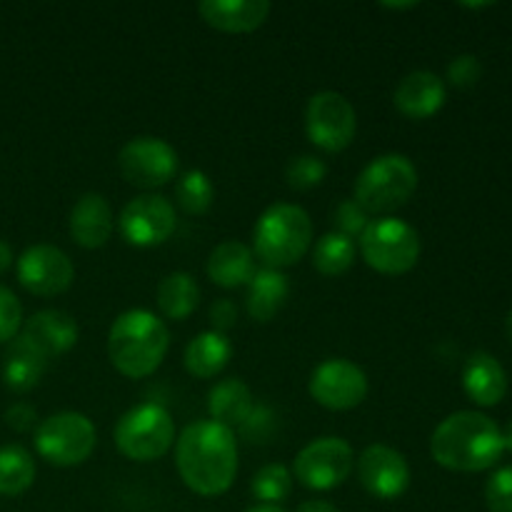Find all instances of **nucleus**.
Segmentation results:
<instances>
[{
    "instance_id": "35",
    "label": "nucleus",
    "mask_w": 512,
    "mask_h": 512,
    "mask_svg": "<svg viewBox=\"0 0 512 512\" xmlns=\"http://www.w3.org/2000/svg\"><path fill=\"white\" fill-rule=\"evenodd\" d=\"M483 78V63L478 60V55L463 53L458 58L450 60L448 65V80L450 85L460 90H468L478 85V80Z\"/></svg>"
},
{
    "instance_id": "39",
    "label": "nucleus",
    "mask_w": 512,
    "mask_h": 512,
    "mask_svg": "<svg viewBox=\"0 0 512 512\" xmlns=\"http://www.w3.org/2000/svg\"><path fill=\"white\" fill-rule=\"evenodd\" d=\"M10 265H13V250H10V245L5 243V240H0V275H3Z\"/></svg>"
},
{
    "instance_id": "13",
    "label": "nucleus",
    "mask_w": 512,
    "mask_h": 512,
    "mask_svg": "<svg viewBox=\"0 0 512 512\" xmlns=\"http://www.w3.org/2000/svg\"><path fill=\"white\" fill-rule=\"evenodd\" d=\"M310 395L328 410H353L368 395V375L345 358H328L313 370L308 383Z\"/></svg>"
},
{
    "instance_id": "5",
    "label": "nucleus",
    "mask_w": 512,
    "mask_h": 512,
    "mask_svg": "<svg viewBox=\"0 0 512 512\" xmlns=\"http://www.w3.org/2000/svg\"><path fill=\"white\" fill-rule=\"evenodd\" d=\"M418 190V170L408 155L385 153L370 160L355 180V200L368 215H385L403 208Z\"/></svg>"
},
{
    "instance_id": "4",
    "label": "nucleus",
    "mask_w": 512,
    "mask_h": 512,
    "mask_svg": "<svg viewBox=\"0 0 512 512\" xmlns=\"http://www.w3.org/2000/svg\"><path fill=\"white\" fill-rule=\"evenodd\" d=\"M313 243V220L300 205L275 203L253 228V250L265 268L283 270L303 260Z\"/></svg>"
},
{
    "instance_id": "17",
    "label": "nucleus",
    "mask_w": 512,
    "mask_h": 512,
    "mask_svg": "<svg viewBox=\"0 0 512 512\" xmlns=\"http://www.w3.org/2000/svg\"><path fill=\"white\" fill-rule=\"evenodd\" d=\"M448 100V90L445 83L430 70H413V73L405 75L398 83L393 93V103L405 118L413 120H428L435 113H440V108Z\"/></svg>"
},
{
    "instance_id": "42",
    "label": "nucleus",
    "mask_w": 512,
    "mask_h": 512,
    "mask_svg": "<svg viewBox=\"0 0 512 512\" xmlns=\"http://www.w3.org/2000/svg\"><path fill=\"white\" fill-rule=\"evenodd\" d=\"M505 335H508V340L512 343V310L508 313V320H505Z\"/></svg>"
},
{
    "instance_id": "25",
    "label": "nucleus",
    "mask_w": 512,
    "mask_h": 512,
    "mask_svg": "<svg viewBox=\"0 0 512 512\" xmlns=\"http://www.w3.org/2000/svg\"><path fill=\"white\" fill-rule=\"evenodd\" d=\"M45 365H48V360L28 340L18 335L15 340H10L8 353H5L3 383L13 393H30L40 383V378H43Z\"/></svg>"
},
{
    "instance_id": "37",
    "label": "nucleus",
    "mask_w": 512,
    "mask_h": 512,
    "mask_svg": "<svg viewBox=\"0 0 512 512\" xmlns=\"http://www.w3.org/2000/svg\"><path fill=\"white\" fill-rule=\"evenodd\" d=\"M210 323H213L215 333H228L235 323H238V305L228 298H220L210 305Z\"/></svg>"
},
{
    "instance_id": "32",
    "label": "nucleus",
    "mask_w": 512,
    "mask_h": 512,
    "mask_svg": "<svg viewBox=\"0 0 512 512\" xmlns=\"http://www.w3.org/2000/svg\"><path fill=\"white\" fill-rule=\"evenodd\" d=\"M333 223H335V233L355 240L365 233V228H368L370 223V215L365 213L363 205H360L358 200L348 198L343 200V203H338V208L333 210Z\"/></svg>"
},
{
    "instance_id": "22",
    "label": "nucleus",
    "mask_w": 512,
    "mask_h": 512,
    "mask_svg": "<svg viewBox=\"0 0 512 512\" xmlns=\"http://www.w3.org/2000/svg\"><path fill=\"white\" fill-rule=\"evenodd\" d=\"M290 295V283L288 275L283 270L273 268H260L255 270L253 278L248 283V315L258 323H270L275 315L283 310L285 300Z\"/></svg>"
},
{
    "instance_id": "14",
    "label": "nucleus",
    "mask_w": 512,
    "mask_h": 512,
    "mask_svg": "<svg viewBox=\"0 0 512 512\" xmlns=\"http://www.w3.org/2000/svg\"><path fill=\"white\" fill-rule=\"evenodd\" d=\"M18 283L38 298L65 293L75 280V265L55 245H33L15 263Z\"/></svg>"
},
{
    "instance_id": "33",
    "label": "nucleus",
    "mask_w": 512,
    "mask_h": 512,
    "mask_svg": "<svg viewBox=\"0 0 512 512\" xmlns=\"http://www.w3.org/2000/svg\"><path fill=\"white\" fill-rule=\"evenodd\" d=\"M485 503L490 512H512V465L490 475L485 483Z\"/></svg>"
},
{
    "instance_id": "21",
    "label": "nucleus",
    "mask_w": 512,
    "mask_h": 512,
    "mask_svg": "<svg viewBox=\"0 0 512 512\" xmlns=\"http://www.w3.org/2000/svg\"><path fill=\"white\" fill-rule=\"evenodd\" d=\"M255 273L253 250L240 240H223L215 245V250L208 258V278L220 288H240L248 285Z\"/></svg>"
},
{
    "instance_id": "40",
    "label": "nucleus",
    "mask_w": 512,
    "mask_h": 512,
    "mask_svg": "<svg viewBox=\"0 0 512 512\" xmlns=\"http://www.w3.org/2000/svg\"><path fill=\"white\" fill-rule=\"evenodd\" d=\"M503 448L510 450V453H512V420L508 425H505V430H503Z\"/></svg>"
},
{
    "instance_id": "30",
    "label": "nucleus",
    "mask_w": 512,
    "mask_h": 512,
    "mask_svg": "<svg viewBox=\"0 0 512 512\" xmlns=\"http://www.w3.org/2000/svg\"><path fill=\"white\" fill-rule=\"evenodd\" d=\"M250 490L260 500V505H280L293 490V473L283 463L263 465L255 473Z\"/></svg>"
},
{
    "instance_id": "6",
    "label": "nucleus",
    "mask_w": 512,
    "mask_h": 512,
    "mask_svg": "<svg viewBox=\"0 0 512 512\" xmlns=\"http://www.w3.org/2000/svg\"><path fill=\"white\" fill-rule=\"evenodd\" d=\"M113 438L123 458L135 463H153L173 448L175 420L158 403L135 405L118 420Z\"/></svg>"
},
{
    "instance_id": "7",
    "label": "nucleus",
    "mask_w": 512,
    "mask_h": 512,
    "mask_svg": "<svg viewBox=\"0 0 512 512\" xmlns=\"http://www.w3.org/2000/svg\"><path fill=\"white\" fill-rule=\"evenodd\" d=\"M360 255L375 273L405 275L418 265L420 235L405 220L383 215L370 220L360 235Z\"/></svg>"
},
{
    "instance_id": "2",
    "label": "nucleus",
    "mask_w": 512,
    "mask_h": 512,
    "mask_svg": "<svg viewBox=\"0 0 512 512\" xmlns=\"http://www.w3.org/2000/svg\"><path fill=\"white\" fill-rule=\"evenodd\" d=\"M433 460L453 473H483L503 458V430L478 410H458L435 428L430 438Z\"/></svg>"
},
{
    "instance_id": "9",
    "label": "nucleus",
    "mask_w": 512,
    "mask_h": 512,
    "mask_svg": "<svg viewBox=\"0 0 512 512\" xmlns=\"http://www.w3.org/2000/svg\"><path fill=\"white\" fill-rule=\"evenodd\" d=\"M355 470V453L343 438H318L305 445L293 465V475L300 485L315 493L340 488Z\"/></svg>"
},
{
    "instance_id": "34",
    "label": "nucleus",
    "mask_w": 512,
    "mask_h": 512,
    "mask_svg": "<svg viewBox=\"0 0 512 512\" xmlns=\"http://www.w3.org/2000/svg\"><path fill=\"white\" fill-rule=\"evenodd\" d=\"M20 328H23V305L13 290L0 285V343L18 338Z\"/></svg>"
},
{
    "instance_id": "19",
    "label": "nucleus",
    "mask_w": 512,
    "mask_h": 512,
    "mask_svg": "<svg viewBox=\"0 0 512 512\" xmlns=\"http://www.w3.org/2000/svg\"><path fill=\"white\" fill-rule=\"evenodd\" d=\"M273 5L268 0H203L198 13L220 33H253L268 20Z\"/></svg>"
},
{
    "instance_id": "1",
    "label": "nucleus",
    "mask_w": 512,
    "mask_h": 512,
    "mask_svg": "<svg viewBox=\"0 0 512 512\" xmlns=\"http://www.w3.org/2000/svg\"><path fill=\"white\" fill-rule=\"evenodd\" d=\"M175 468L180 480L203 498L228 493L238 475V443L233 430L215 420H198L175 443Z\"/></svg>"
},
{
    "instance_id": "27",
    "label": "nucleus",
    "mask_w": 512,
    "mask_h": 512,
    "mask_svg": "<svg viewBox=\"0 0 512 512\" xmlns=\"http://www.w3.org/2000/svg\"><path fill=\"white\" fill-rule=\"evenodd\" d=\"M35 483V460L20 445L0 448V495H23Z\"/></svg>"
},
{
    "instance_id": "38",
    "label": "nucleus",
    "mask_w": 512,
    "mask_h": 512,
    "mask_svg": "<svg viewBox=\"0 0 512 512\" xmlns=\"http://www.w3.org/2000/svg\"><path fill=\"white\" fill-rule=\"evenodd\" d=\"M298 512H340L333 503L328 500H305L298 505Z\"/></svg>"
},
{
    "instance_id": "29",
    "label": "nucleus",
    "mask_w": 512,
    "mask_h": 512,
    "mask_svg": "<svg viewBox=\"0 0 512 512\" xmlns=\"http://www.w3.org/2000/svg\"><path fill=\"white\" fill-rule=\"evenodd\" d=\"M175 200L188 215H205L215 200V188L203 170H188L175 185Z\"/></svg>"
},
{
    "instance_id": "23",
    "label": "nucleus",
    "mask_w": 512,
    "mask_h": 512,
    "mask_svg": "<svg viewBox=\"0 0 512 512\" xmlns=\"http://www.w3.org/2000/svg\"><path fill=\"white\" fill-rule=\"evenodd\" d=\"M255 410L253 393L240 378H225L215 383L208 393L210 420L225 425V428H243L245 420Z\"/></svg>"
},
{
    "instance_id": "3",
    "label": "nucleus",
    "mask_w": 512,
    "mask_h": 512,
    "mask_svg": "<svg viewBox=\"0 0 512 512\" xmlns=\"http://www.w3.org/2000/svg\"><path fill=\"white\" fill-rule=\"evenodd\" d=\"M170 348V330L150 310L118 315L108 333V358L125 378H148L163 365Z\"/></svg>"
},
{
    "instance_id": "24",
    "label": "nucleus",
    "mask_w": 512,
    "mask_h": 512,
    "mask_svg": "<svg viewBox=\"0 0 512 512\" xmlns=\"http://www.w3.org/2000/svg\"><path fill=\"white\" fill-rule=\"evenodd\" d=\"M233 355V345H230L228 335L215 333V330H205V333L195 335L185 348V370L193 378L210 380L225 370Z\"/></svg>"
},
{
    "instance_id": "18",
    "label": "nucleus",
    "mask_w": 512,
    "mask_h": 512,
    "mask_svg": "<svg viewBox=\"0 0 512 512\" xmlns=\"http://www.w3.org/2000/svg\"><path fill=\"white\" fill-rule=\"evenodd\" d=\"M70 238L85 250L103 248L115 228L110 203L100 193H85L75 200L70 210Z\"/></svg>"
},
{
    "instance_id": "8",
    "label": "nucleus",
    "mask_w": 512,
    "mask_h": 512,
    "mask_svg": "<svg viewBox=\"0 0 512 512\" xmlns=\"http://www.w3.org/2000/svg\"><path fill=\"white\" fill-rule=\"evenodd\" d=\"M95 445H98V433L93 420L73 410L50 415L35 428V450L45 463L55 468L83 465L93 455Z\"/></svg>"
},
{
    "instance_id": "20",
    "label": "nucleus",
    "mask_w": 512,
    "mask_h": 512,
    "mask_svg": "<svg viewBox=\"0 0 512 512\" xmlns=\"http://www.w3.org/2000/svg\"><path fill=\"white\" fill-rule=\"evenodd\" d=\"M463 390L480 408H493L508 395V373L495 355L478 350L465 360Z\"/></svg>"
},
{
    "instance_id": "26",
    "label": "nucleus",
    "mask_w": 512,
    "mask_h": 512,
    "mask_svg": "<svg viewBox=\"0 0 512 512\" xmlns=\"http://www.w3.org/2000/svg\"><path fill=\"white\" fill-rule=\"evenodd\" d=\"M160 313L168 320H185L195 313L200 303V288L190 273H170L165 275L155 290Z\"/></svg>"
},
{
    "instance_id": "41",
    "label": "nucleus",
    "mask_w": 512,
    "mask_h": 512,
    "mask_svg": "<svg viewBox=\"0 0 512 512\" xmlns=\"http://www.w3.org/2000/svg\"><path fill=\"white\" fill-rule=\"evenodd\" d=\"M245 512H285L280 505H255V508H248Z\"/></svg>"
},
{
    "instance_id": "12",
    "label": "nucleus",
    "mask_w": 512,
    "mask_h": 512,
    "mask_svg": "<svg viewBox=\"0 0 512 512\" xmlns=\"http://www.w3.org/2000/svg\"><path fill=\"white\" fill-rule=\"evenodd\" d=\"M118 228L128 245L155 248L173 238L175 228H178V215L168 198L143 193L125 205L118 218Z\"/></svg>"
},
{
    "instance_id": "31",
    "label": "nucleus",
    "mask_w": 512,
    "mask_h": 512,
    "mask_svg": "<svg viewBox=\"0 0 512 512\" xmlns=\"http://www.w3.org/2000/svg\"><path fill=\"white\" fill-rule=\"evenodd\" d=\"M328 175V168L320 158L315 155H298L288 163L285 168V178H288V185L295 190H313L318 188L320 183Z\"/></svg>"
},
{
    "instance_id": "28",
    "label": "nucleus",
    "mask_w": 512,
    "mask_h": 512,
    "mask_svg": "<svg viewBox=\"0 0 512 512\" xmlns=\"http://www.w3.org/2000/svg\"><path fill=\"white\" fill-rule=\"evenodd\" d=\"M355 263V240L340 233H325L313 248V265L318 273L335 278L353 268Z\"/></svg>"
},
{
    "instance_id": "16",
    "label": "nucleus",
    "mask_w": 512,
    "mask_h": 512,
    "mask_svg": "<svg viewBox=\"0 0 512 512\" xmlns=\"http://www.w3.org/2000/svg\"><path fill=\"white\" fill-rule=\"evenodd\" d=\"M20 338L28 340L45 360L58 358L78 343V323L63 310H38L23 323Z\"/></svg>"
},
{
    "instance_id": "15",
    "label": "nucleus",
    "mask_w": 512,
    "mask_h": 512,
    "mask_svg": "<svg viewBox=\"0 0 512 512\" xmlns=\"http://www.w3.org/2000/svg\"><path fill=\"white\" fill-rule=\"evenodd\" d=\"M355 468H358V480L365 493L378 500H395L410 488L408 460L390 445H368L360 453Z\"/></svg>"
},
{
    "instance_id": "10",
    "label": "nucleus",
    "mask_w": 512,
    "mask_h": 512,
    "mask_svg": "<svg viewBox=\"0 0 512 512\" xmlns=\"http://www.w3.org/2000/svg\"><path fill=\"white\" fill-rule=\"evenodd\" d=\"M358 130V113L345 95L335 90H320L305 108V133L315 148L325 153H340L348 148Z\"/></svg>"
},
{
    "instance_id": "36",
    "label": "nucleus",
    "mask_w": 512,
    "mask_h": 512,
    "mask_svg": "<svg viewBox=\"0 0 512 512\" xmlns=\"http://www.w3.org/2000/svg\"><path fill=\"white\" fill-rule=\"evenodd\" d=\"M5 425L15 433H28V430L38 428V413H35L33 405H25V403H15L5 410L3 415Z\"/></svg>"
},
{
    "instance_id": "11",
    "label": "nucleus",
    "mask_w": 512,
    "mask_h": 512,
    "mask_svg": "<svg viewBox=\"0 0 512 512\" xmlns=\"http://www.w3.org/2000/svg\"><path fill=\"white\" fill-rule=\"evenodd\" d=\"M178 153L173 145L155 135H138L118 153L120 175L140 190L163 188L178 173Z\"/></svg>"
}]
</instances>
